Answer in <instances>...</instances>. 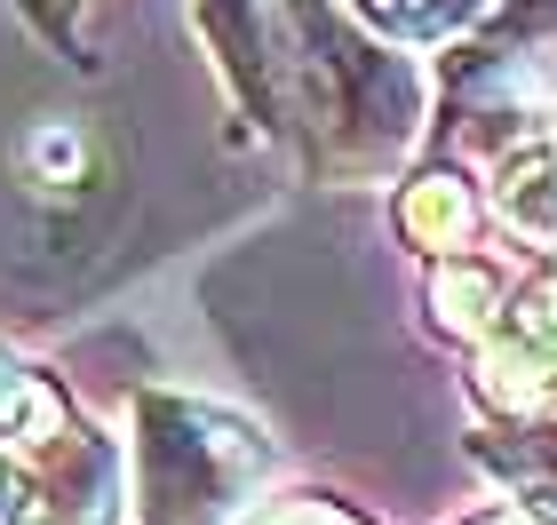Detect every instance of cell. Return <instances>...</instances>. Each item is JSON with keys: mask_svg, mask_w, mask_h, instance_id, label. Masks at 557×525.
Listing matches in <instances>:
<instances>
[{"mask_svg": "<svg viewBox=\"0 0 557 525\" xmlns=\"http://www.w3.org/2000/svg\"><path fill=\"white\" fill-rule=\"evenodd\" d=\"M16 517H33V502H24V478L0 462V525H16Z\"/></svg>", "mask_w": 557, "mask_h": 525, "instance_id": "cell-5", "label": "cell"}, {"mask_svg": "<svg viewBox=\"0 0 557 525\" xmlns=\"http://www.w3.org/2000/svg\"><path fill=\"white\" fill-rule=\"evenodd\" d=\"M256 470L232 422L199 407H144V525H223L239 510V486Z\"/></svg>", "mask_w": 557, "mask_h": 525, "instance_id": "cell-1", "label": "cell"}, {"mask_svg": "<svg viewBox=\"0 0 557 525\" xmlns=\"http://www.w3.org/2000/svg\"><path fill=\"white\" fill-rule=\"evenodd\" d=\"M414 223H422V232L430 239H446V247H462V232H470V208H462V191H438V184H430L422 199H414Z\"/></svg>", "mask_w": 557, "mask_h": 525, "instance_id": "cell-3", "label": "cell"}, {"mask_svg": "<svg viewBox=\"0 0 557 525\" xmlns=\"http://www.w3.org/2000/svg\"><path fill=\"white\" fill-rule=\"evenodd\" d=\"M263 525H359V517H343V510H326V502H287V510H271Z\"/></svg>", "mask_w": 557, "mask_h": 525, "instance_id": "cell-4", "label": "cell"}, {"mask_svg": "<svg viewBox=\"0 0 557 525\" xmlns=\"http://www.w3.org/2000/svg\"><path fill=\"white\" fill-rule=\"evenodd\" d=\"M478 525H525V517H478Z\"/></svg>", "mask_w": 557, "mask_h": 525, "instance_id": "cell-6", "label": "cell"}, {"mask_svg": "<svg viewBox=\"0 0 557 525\" xmlns=\"http://www.w3.org/2000/svg\"><path fill=\"white\" fill-rule=\"evenodd\" d=\"M486 0H359L367 24H383V33H407V40H430V33H454V24H470Z\"/></svg>", "mask_w": 557, "mask_h": 525, "instance_id": "cell-2", "label": "cell"}]
</instances>
